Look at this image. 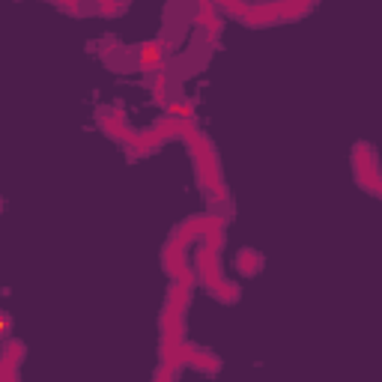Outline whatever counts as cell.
Instances as JSON below:
<instances>
[{
  "label": "cell",
  "instance_id": "1",
  "mask_svg": "<svg viewBox=\"0 0 382 382\" xmlns=\"http://www.w3.org/2000/svg\"><path fill=\"white\" fill-rule=\"evenodd\" d=\"M353 165H356V183L367 191V194L379 197V167H376V153L374 147L365 144V140H358L353 147Z\"/></svg>",
  "mask_w": 382,
  "mask_h": 382
},
{
  "label": "cell",
  "instance_id": "5",
  "mask_svg": "<svg viewBox=\"0 0 382 382\" xmlns=\"http://www.w3.org/2000/svg\"><path fill=\"white\" fill-rule=\"evenodd\" d=\"M167 117H174V119H194V108H191V102L176 99V102H167Z\"/></svg>",
  "mask_w": 382,
  "mask_h": 382
},
{
  "label": "cell",
  "instance_id": "4",
  "mask_svg": "<svg viewBox=\"0 0 382 382\" xmlns=\"http://www.w3.org/2000/svg\"><path fill=\"white\" fill-rule=\"evenodd\" d=\"M87 3L93 6L96 15H102V18H119V15L126 13L123 0H87Z\"/></svg>",
  "mask_w": 382,
  "mask_h": 382
},
{
  "label": "cell",
  "instance_id": "6",
  "mask_svg": "<svg viewBox=\"0 0 382 382\" xmlns=\"http://www.w3.org/2000/svg\"><path fill=\"white\" fill-rule=\"evenodd\" d=\"M197 9H215V0H194Z\"/></svg>",
  "mask_w": 382,
  "mask_h": 382
},
{
  "label": "cell",
  "instance_id": "3",
  "mask_svg": "<svg viewBox=\"0 0 382 382\" xmlns=\"http://www.w3.org/2000/svg\"><path fill=\"white\" fill-rule=\"evenodd\" d=\"M236 266H239V272H242L245 278H254L260 269H263V254L254 248H242L236 254Z\"/></svg>",
  "mask_w": 382,
  "mask_h": 382
},
{
  "label": "cell",
  "instance_id": "2",
  "mask_svg": "<svg viewBox=\"0 0 382 382\" xmlns=\"http://www.w3.org/2000/svg\"><path fill=\"white\" fill-rule=\"evenodd\" d=\"M242 22L251 24V27L278 24V0H266V3H248Z\"/></svg>",
  "mask_w": 382,
  "mask_h": 382
}]
</instances>
